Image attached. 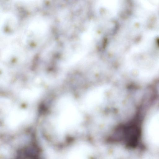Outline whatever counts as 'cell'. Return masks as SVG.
<instances>
[{
    "instance_id": "obj_1",
    "label": "cell",
    "mask_w": 159,
    "mask_h": 159,
    "mask_svg": "<svg viewBox=\"0 0 159 159\" xmlns=\"http://www.w3.org/2000/svg\"><path fill=\"white\" fill-rule=\"evenodd\" d=\"M31 151V150L30 151L29 150L23 151L17 159H39L36 153Z\"/></svg>"
}]
</instances>
